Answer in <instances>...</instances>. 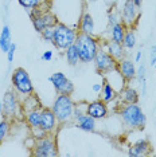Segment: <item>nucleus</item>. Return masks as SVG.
Returning a JSON list of instances; mask_svg holds the SVG:
<instances>
[{"mask_svg":"<svg viewBox=\"0 0 156 157\" xmlns=\"http://www.w3.org/2000/svg\"><path fill=\"white\" fill-rule=\"evenodd\" d=\"M140 19V7L135 4L133 0H125L121 10V22L125 27L133 28Z\"/></svg>","mask_w":156,"mask_h":157,"instance_id":"6e6552de","label":"nucleus"},{"mask_svg":"<svg viewBox=\"0 0 156 157\" xmlns=\"http://www.w3.org/2000/svg\"><path fill=\"white\" fill-rule=\"evenodd\" d=\"M117 70L121 74V77L125 79V82H131L135 79L136 77V66L131 59L128 58H123L120 60H117Z\"/></svg>","mask_w":156,"mask_h":157,"instance_id":"4468645a","label":"nucleus"},{"mask_svg":"<svg viewBox=\"0 0 156 157\" xmlns=\"http://www.w3.org/2000/svg\"><path fill=\"white\" fill-rule=\"evenodd\" d=\"M41 109H31L26 112V116H24V120H26V124L31 129H37L39 128V124H41Z\"/></svg>","mask_w":156,"mask_h":157,"instance_id":"412c9836","label":"nucleus"},{"mask_svg":"<svg viewBox=\"0 0 156 157\" xmlns=\"http://www.w3.org/2000/svg\"><path fill=\"white\" fill-rule=\"evenodd\" d=\"M41 58H42V60H46V62L51 60L53 59V51H49V50H47V51H45L43 54H42Z\"/></svg>","mask_w":156,"mask_h":157,"instance_id":"473e14b6","label":"nucleus"},{"mask_svg":"<svg viewBox=\"0 0 156 157\" xmlns=\"http://www.w3.org/2000/svg\"><path fill=\"white\" fill-rule=\"evenodd\" d=\"M18 3H19L26 11H28V10L38 8V7H43L46 4V0H18Z\"/></svg>","mask_w":156,"mask_h":157,"instance_id":"a878e982","label":"nucleus"},{"mask_svg":"<svg viewBox=\"0 0 156 157\" xmlns=\"http://www.w3.org/2000/svg\"><path fill=\"white\" fill-rule=\"evenodd\" d=\"M119 116L128 129H144L147 116L137 103H123L119 109Z\"/></svg>","mask_w":156,"mask_h":157,"instance_id":"f257e3e1","label":"nucleus"},{"mask_svg":"<svg viewBox=\"0 0 156 157\" xmlns=\"http://www.w3.org/2000/svg\"><path fill=\"white\" fill-rule=\"evenodd\" d=\"M98 95H100V99H102L105 103H111L117 98L119 93L116 91V89L113 87L108 81L104 79V82H102V89H101V91Z\"/></svg>","mask_w":156,"mask_h":157,"instance_id":"aec40b11","label":"nucleus"},{"mask_svg":"<svg viewBox=\"0 0 156 157\" xmlns=\"http://www.w3.org/2000/svg\"><path fill=\"white\" fill-rule=\"evenodd\" d=\"M154 67H155V69H156V63H155V65H154Z\"/></svg>","mask_w":156,"mask_h":157,"instance_id":"4c0bfd02","label":"nucleus"},{"mask_svg":"<svg viewBox=\"0 0 156 157\" xmlns=\"http://www.w3.org/2000/svg\"><path fill=\"white\" fill-rule=\"evenodd\" d=\"M117 97L120 98L121 103H137L139 102V91L135 87H131L125 85L123 90L119 91Z\"/></svg>","mask_w":156,"mask_h":157,"instance_id":"a211bd4d","label":"nucleus"},{"mask_svg":"<svg viewBox=\"0 0 156 157\" xmlns=\"http://www.w3.org/2000/svg\"><path fill=\"white\" fill-rule=\"evenodd\" d=\"M133 2H135V4H136L137 7H140L141 3H143V0H133Z\"/></svg>","mask_w":156,"mask_h":157,"instance_id":"c9c22d12","label":"nucleus"},{"mask_svg":"<svg viewBox=\"0 0 156 157\" xmlns=\"http://www.w3.org/2000/svg\"><path fill=\"white\" fill-rule=\"evenodd\" d=\"M78 33L93 35L94 34V20L89 12H85L78 23Z\"/></svg>","mask_w":156,"mask_h":157,"instance_id":"6ab92c4d","label":"nucleus"},{"mask_svg":"<svg viewBox=\"0 0 156 157\" xmlns=\"http://www.w3.org/2000/svg\"><path fill=\"white\" fill-rule=\"evenodd\" d=\"M20 109V102L18 99V93L15 91H7L3 98V114L10 118V117H15Z\"/></svg>","mask_w":156,"mask_h":157,"instance_id":"9d476101","label":"nucleus"},{"mask_svg":"<svg viewBox=\"0 0 156 157\" xmlns=\"http://www.w3.org/2000/svg\"><path fill=\"white\" fill-rule=\"evenodd\" d=\"M11 85L14 87V90L18 93V95L22 97H30L34 94L35 89L33 85L30 75L23 67H16L11 74Z\"/></svg>","mask_w":156,"mask_h":157,"instance_id":"39448f33","label":"nucleus"},{"mask_svg":"<svg viewBox=\"0 0 156 157\" xmlns=\"http://www.w3.org/2000/svg\"><path fill=\"white\" fill-rule=\"evenodd\" d=\"M101 47L105 48L116 60H120V59L125 58V48L123 47L121 43H116V42H113V40L109 39V40L102 42Z\"/></svg>","mask_w":156,"mask_h":157,"instance_id":"f3484780","label":"nucleus"},{"mask_svg":"<svg viewBox=\"0 0 156 157\" xmlns=\"http://www.w3.org/2000/svg\"><path fill=\"white\" fill-rule=\"evenodd\" d=\"M11 44H12L11 30H10V27L7 24H4L2 33H0V50L3 52H7L10 50V47H11Z\"/></svg>","mask_w":156,"mask_h":157,"instance_id":"5701e85b","label":"nucleus"},{"mask_svg":"<svg viewBox=\"0 0 156 157\" xmlns=\"http://www.w3.org/2000/svg\"><path fill=\"white\" fill-rule=\"evenodd\" d=\"M150 63H151V66H154V65H155V63H156V46H152V47H151Z\"/></svg>","mask_w":156,"mask_h":157,"instance_id":"2f4dec72","label":"nucleus"},{"mask_svg":"<svg viewBox=\"0 0 156 157\" xmlns=\"http://www.w3.org/2000/svg\"><path fill=\"white\" fill-rule=\"evenodd\" d=\"M120 22H121V16H120L119 13H116V12H109V15H108V23H109V27L115 26V24L120 23Z\"/></svg>","mask_w":156,"mask_h":157,"instance_id":"c85d7f7f","label":"nucleus"},{"mask_svg":"<svg viewBox=\"0 0 156 157\" xmlns=\"http://www.w3.org/2000/svg\"><path fill=\"white\" fill-rule=\"evenodd\" d=\"M8 133H10V122L7 120L0 121V144L6 140Z\"/></svg>","mask_w":156,"mask_h":157,"instance_id":"bb28decb","label":"nucleus"},{"mask_svg":"<svg viewBox=\"0 0 156 157\" xmlns=\"http://www.w3.org/2000/svg\"><path fill=\"white\" fill-rule=\"evenodd\" d=\"M41 35H42V39H43L45 42H50V43H51L53 36H54V27L45 28V30L41 33Z\"/></svg>","mask_w":156,"mask_h":157,"instance_id":"cd10ccee","label":"nucleus"},{"mask_svg":"<svg viewBox=\"0 0 156 157\" xmlns=\"http://www.w3.org/2000/svg\"><path fill=\"white\" fill-rule=\"evenodd\" d=\"M151 153V144L147 138H141L136 141L133 145L129 146L128 149V156L131 157H140V156H147Z\"/></svg>","mask_w":156,"mask_h":157,"instance_id":"2eb2a0df","label":"nucleus"},{"mask_svg":"<svg viewBox=\"0 0 156 157\" xmlns=\"http://www.w3.org/2000/svg\"><path fill=\"white\" fill-rule=\"evenodd\" d=\"M74 108H76V102L73 101L72 95L58 94L54 99L51 110L54 112L58 124H69L74 120Z\"/></svg>","mask_w":156,"mask_h":157,"instance_id":"7ed1b4c3","label":"nucleus"},{"mask_svg":"<svg viewBox=\"0 0 156 157\" xmlns=\"http://www.w3.org/2000/svg\"><path fill=\"white\" fill-rule=\"evenodd\" d=\"M125 24L123 22L115 24V26L109 27V34H111V40L116 42V43H123L124 35H125Z\"/></svg>","mask_w":156,"mask_h":157,"instance_id":"4be33fe9","label":"nucleus"},{"mask_svg":"<svg viewBox=\"0 0 156 157\" xmlns=\"http://www.w3.org/2000/svg\"><path fill=\"white\" fill-rule=\"evenodd\" d=\"M76 126L84 132H94L96 130V120L88 113H81L74 117Z\"/></svg>","mask_w":156,"mask_h":157,"instance_id":"dca6fc26","label":"nucleus"},{"mask_svg":"<svg viewBox=\"0 0 156 157\" xmlns=\"http://www.w3.org/2000/svg\"><path fill=\"white\" fill-rule=\"evenodd\" d=\"M77 35H78V30L59 22L54 27V36H53L51 43L54 44V47L57 50L65 51L69 46L74 44V42H76V39H77Z\"/></svg>","mask_w":156,"mask_h":157,"instance_id":"20e7f679","label":"nucleus"},{"mask_svg":"<svg viewBox=\"0 0 156 157\" xmlns=\"http://www.w3.org/2000/svg\"><path fill=\"white\" fill-rule=\"evenodd\" d=\"M93 63L96 66V70L98 71V74H106L117 67V60L102 47L97 51V54H96L93 59Z\"/></svg>","mask_w":156,"mask_h":157,"instance_id":"0eeeda50","label":"nucleus"},{"mask_svg":"<svg viewBox=\"0 0 156 157\" xmlns=\"http://www.w3.org/2000/svg\"><path fill=\"white\" fill-rule=\"evenodd\" d=\"M65 56H66V60L70 66H76L81 62L80 60V55H78V50L76 47V44H72L69 46L66 50H65Z\"/></svg>","mask_w":156,"mask_h":157,"instance_id":"393cba45","label":"nucleus"},{"mask_svg":"<svg viewBox=\"0 0 156 157\" xmlns=\"http://www.w3.org/2000/svg\"><path fill=\"white\" fill-rule=\"evenodd\" d=\"M74 44H76V47L78 50L80 60L82 63L93 62L97 51L101 48V42L94 35H88V34H81V33H78Z\"/></svg>","mask_w":156,"mask_h":157,"instance_id":"f03ea898","label":"nucleus"},{"mask_svg":"<svg viewBox=\"0 0 156 157\" xmlns=\"http://www.w3.org/2000/svg\"><path fill=\"white\" fill-rule=\"evenodd\" d=\"M57 124H58V121H57V117H55L54 112L51 110V108H43V106H42L39 128H41L46 134H51L55 130Z\"/></svg>","mask_w":156,"mask_h":157,"instance_id":"9b49d317","label":"nucleus"},{"mask_svg":"<svg viewBox=\"0 0 156 157\" xmlns=\"http://www.w3.org/2000/svg\"><path fill=\"white\" fill-rule=\"evenodd\" d=\"M144 77H145V65L140 62L139 67H136V77H135V78H136L139 82H141L144 79Z\"/></svg>","mask_w":156,"mask_h":157,"instance_id":"c756f323","label":"nucleus"},{"mask_svg":"<svg viewBox=\"0 0 156 157\" xmlns=\"http://www.w3.org/2000/svg\"><path fill=\"white\" fill-rule=\"evenodd\" d=\"M49 81L53 83L57 94H69L72 95L74 91V83L67 78L63 73H53L50 77H49Z\"/></svg>","mask_w":156,"mask_h":157,"instance_id":"1a4fd4ad","label":"nucleus"},{"mask_svg":"<svg viewBox=\"0 0 156 157\" xmlns=\"http://www.w3.org/2000/svg\"><path fill=\"white\" fill-rule=\"evenodd\" d=\"M136 34H135V30L131 27H127L125 30V35H124V39H123V47L125 50H132L135 48L136 46Z\"/></svg>","mask_w":156,"mask_h":157,"instance_id":"b1692460","label":"nucleus"},{"mask_svg":"<svg viewBox=\"0 0 156 157\" xmlns=\"http://www.w3.org/2000/svg\"><path fill=\"white\" fill-rule=\"evenodd\" d=\"M135 62H137V63L141 62V51H136V54H135Z\"/></svg>","mask_w":156,"mask_h":157,"instance_id":"f704fd0d","label":"nucleus"},{"mask_svg":"<svg viewBox=\"0 0 156 157\" xmlns=\"http://www.w3.org/2000/svg\"><path fill=\"white\" fill-rule=\"evenodd\" d=\"M86 113L92 116L93 118L97 120H104L108 117L109 109H108V103H105L102 99H96V101L88 102L86 103Z\"/></svg>","mask_w":156,"mask_h":157,"instance_id":"f8f14e48","label":"nucleus"},{"mask_svg":"<svg viewBox=\"0 0 156 157\" xmlns=\"http://www.w3.org/2000/svg\"><path fill=\"white\" fill-rule=\"evenodd\" d=\"M58 23L59 22H58V19H57V16L50 11H45L41 16L33 19V26L35 28V31L39 34L47 27H55Z\"/></svg>","mask_w":156,"mask_h":157,"instance_id":"ddd939ff","label":"nucleus"},{"mask_svg":"<svg viewBox=\"0 0 156 157\" xmlns=\"http://www.w3.org/2000/svg\"><path fill=\"white\" fill-rule=\"evenodd\" d=\"M33 156L35 157H55L58 156V146L55 137L46 134L41 138H34Z\"/></svg>","mask_w":156,"mask_h":157,"instance_id":"423d86ee","label":"nucleus"},{"mask_svg":"<svg viewBox=\"0 0 156 157\" xmlns=\"http://www.w3.org/2000/svg\"><path fill=\"white\" fill-rule=\"evenodd\" d=\"M3 116V103L0 102V117Z\"/></svg>","mask_w":156,"mask_h":157,"instance_id":"e433bc0d","label":"nucleus"},{"mask_svg":"<svg viewBox=\"0 0 156 157\" xmlns=\"http://www.w3.org/2000/svg\"><path fill=\"white\" fill-rule=\"evenodd\" d=\"M15 50H16V44H15V43H12V44H11V47H10V50L6 52V54H7V60H8L10 65H11V63L14 62V55H15Z\"/></svg>","mask_w":156,"mask_h":157,"instance_id":"7c9ffc66","label":"nucleus"},{"mask_svg":"<svg viewBox=\"0 0 156 157\" xmlns=\"http://www.w3.org/2000/svg\"><path fill=\"white\" fill-rule=\"evenodd\" d=\"M101 89H102V83H93V86H92V90L97 93V94H100Z\"/></svg>","mask_w":156,"mask_h":157,"instance_id":"72a5a7b5","label":"nucleus"}]
</instances>
